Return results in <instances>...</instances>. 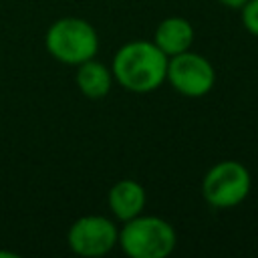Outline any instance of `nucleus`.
I'll return each instance as SVG.
<instances>
[{"label": "nucleus", "instance_id": "nucleus-7", "mask_svg": "<svg viewBox=\"0 0 258 258\" xmlns=\"http://www.w3.org/2000/svg\"><path fill=\"white\" fill-rule=\"evenodd\" d=\"M107 202H109V208H111L113 216L121 222H127V220H131V218H135L143 212V208H145V189L135 179H129V177L119 179L109 189Z\"/></svg>", "mask_w": 258, "mask_h": 258}, {"label": "nucleus", "instance_id": "nucleus-5", "mask_svg": "<svg viewBox=\"0 0 258 258\" xmlns=\"http://www.w3.org/2000/svg\"><path fill=\"white\" fill-rule=\"evenodd\" d=\"M165 81L183 97H204L214 89L216 71L208 58L185 50L169 56Z\"/></svg>", "mask_w": 258, "mask_h": 258}, {"label": "nucleus", "instance_id": "nucleus-10", "mask_svg": "<svg viewBox=\"0 0 258 258\" xmlns=\"http://www.w3.org/2000/svg\"><path fill=\"white\" fill-rule=\"evenodd\" d=\"M240 10H242V24H244V28L250 34L258 36V0H248Z\"/></svg>", "mask_w": 258, "mask_h": 258}, {"label": "nucleus", "instance_id": "nucleus-4", "mask_svg": "<svg viewBox=\"0 0 258 258\" xmlns=\"http://www.w3.org/2000/svg\"><path fill=\"white\" fill-rule=\"evenodd\" d=\"M250 185L252 177L248 167L240 161L226 159L208 169L202 181V194L212 208L226 210L242 204L250 194Z\"/></svg>", "mask_w": 258, "mask_h": 258}, {"label": "nucleus", "instance_id": "nucleus-11", "mask_svg": "<svg viewBox=\"0 0 258 258\" xmlns=\"http://www.w3.org/2000/svg\"><path fill=\"white\" fill-rule=\"evenodd\" d=\"M220 4H224L226 8H234V10H240L248 0H218Z\"/></svg>", "mask_w": 258, "mask_h": 258}, {"label": "nucleus", "instance_id": "nucleus-9", "mask_svg": "<svg viewBox=\"0 0 258 258\" xmlns=\"http://www.w3.org/2000/svg\"><path fill=\"white\" fill-rule=\"evenodd\" d=\"M77 67V87L87 99H103L111 91L113 73L103 62L89 58Z\"/></svg>", "mask_w": 258, "mask_h": 258}, {"label": "nucleus", "instance_id": "nucleus-8", "mask_svg": "<svg viewBox=\"0 0 258 258\" xmlns=\"http://www.w3.org/2000/svg\"><path fill=\"white\" fill-rule=\"evenodd\" d=\"M153 42L167 56H175L179 52L189 50V46L194 42V28L185 18L169 16V18H165V20H161L157 24Z\"/></svg>", "mask_w": 258, "mask_h": 258}, {"label": "nucleus", "instance_id": "nucleus-12", "mask_svg": "<svg viewBox=\"0 0 258 258\" xmlns=\"http://www.w3.org/2000/svg\"><path fill=\"white\" fill-rule=\"evenodd\" d=\"M0 256H4V258H14L16 254H12V252H6V250H0Z\"/></svg>", "mask_w": 258, "mask_h": 258}, {"label": "nucleus", "instance_id": "nucleus-3", "mask_svg": "<svg viewBox=\"0 0 258 258\" xmlns=\"http://www.w3.org/2000/svg\"><path fill=\"white\" fill-rule=\"evenodd\" d=\"M46 50L62 64H81L95 58L99 36L93 24L77 16H64L50 24L44 36Z\"/></svg>", "mask_w": 258, "mask_h": 258}, {"label": "nucleus", "instance_id": "nucleus-2", "mask_svg": "<svg viewBox=\"0 0 258 258\" xmlns=\"http://www.w3.org/2000/svg\"><path fill=\"white\" fill-rule=\"evenodd\" d=\"M177 242L175 230L169 222L157 216H135L119 230L117 244L131 258H165L173 252Z\"/></svg>", "mask_w": 258, "mask_h": 258}, {"label": "nucleus", "instance_id": "nucleus-6", "mask_svg": "<svg viewBox=\"0 0 258 258\" xmlns=\"http://www.w3.org/2000/svg\"><path fill=\"white\" fill-rule=\"evenodd\" d=\"M117 240L119 228L105 216H83L71 224L67 234L69 248L87 258L105 256L117 246Z\"/></svg>", "mask_w": 258, "mask_h": 258}, {"label": "nucleus", "instance_id": "nucleus-1", "mask_svg": "<svg viewBox=\"0 0 258 258\" xmlns=\"http://www.w3.org/2000/svg\"><path fill=\"white\" fill-rule=\"evenodd\" d=\"M169 56L151 40L123 44L113 56V79L133 93H149L167 79Z\"/></svg>", "mask_w": 258, "mask_h": 258}]
</instances>
